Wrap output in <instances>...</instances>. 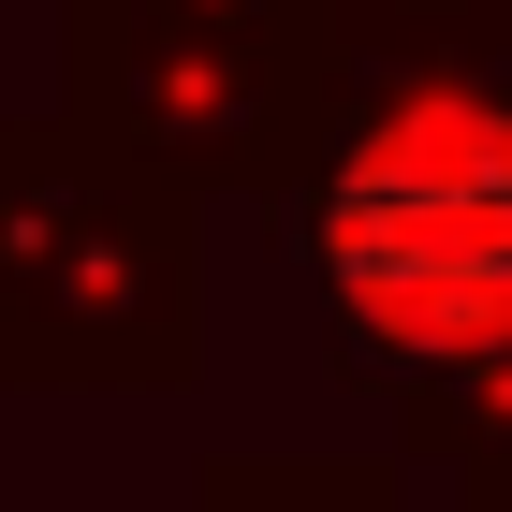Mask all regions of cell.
Listing matches in <instances>:
<instances>
[{"mask_svg":"<svg viewBox=\"0 0 512 512\" xmlns=\"http://www.w3.org/2000/svg\"><path fill=\"white\" fill-rule=\"evenodd\" d=\"M337 278L395 337H498L512 322V132L410 118L337 191Z\"/></svg>","mask_w":512,"mask_h":512,"instance_id":"obj_1","label":"cell"}]
</instances>
